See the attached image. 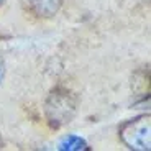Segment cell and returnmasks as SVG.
<instances>
[{
	"label": "cell",
	"mask_w": 151,
	"mask_h": 151,
	"mask_svg": "<svg viewBox=\"0 0 151 151\" xmlns=\"http://www.w3.org/2000/svg\"><path fill=\"white\" fill-rule=\"evenodd\" d=\"M77 109V99L64 87L51 91L45 102V115L51 128H61L72 120Z\"/></svg>",
	"instance_id": "obj_1"
},
{
	"label": "cell",
	"mask_w": 151,
	"mask_h": 151,
	"mask_svg": "<svg viewBox=\"0 0 151 151\" xmlns=\"http://www.w3.org/2000/svg\"><path fill=\"white\" fill-rule=\"evenodd\" d=\"M120 138L132 150H150L151 145V122L148 115L132 118L120 127Z\"/></svg>",
	"instance_id": "obj_2"
},
{
	"label": "cell",
	"mask_w": 151,
	"mask_h": 151,
	"mask_svg": "<svg viewBox=\"0 0 151 151\" xmlns=\"http://www.w3.org/2000/svg\"><path fill=\"white\" fill-rule=\"evenodd\" d=\"M61 4H63V0H30V10L36 17L49 18V17L56 15Z\"/></svg>",
	"instance_id": "obj_3"
},
{
	"label": "cell",
	"mask_w": 151,
	"mask_h": 151,
	"mask_svg": "<svg viewBox=\"0 0 151 151\" xmlns=\"http://www.w3.org/2000/svg\"><path fill=\"white\" fill-rule=\"evenodd\" d=\"M84 146H86V143L82 140H79V138H68L63 143V148H69V150H81Z\"/></svg>",
	"instance_id": "obj_4"
},
{
	"label": "cell",
	"mask_w": 151,
	"mask_h": 151,
	"mask_svg": "<svg viewBox=\"0 0 151 151\" xmlns=\"http://www.w3.org/2000/svg\"><path fill=\"white\" fill-rule=\"evenodd\" d=\"M2 77H4V59L0 58V81H2Z\"/></svg>",
	"instance_id": "obj_5"
},
{
	"label": "cell",
	"mask_w": 151,
	"mask_h": 151,
	"mask_svg": "<svg viewBox=\"0 0 151 151\" xmlns=\"http://www.w3.org/2000/svg\"><path fill=\"white\" fill-rule=\"evenodd\" d=\"M4 2H5V0H0V5H2V4H4Z\"/></svg>",
	"instance_id": "obj_6"
},
{
	"label": "cell",
	"mask_w": 151,
	"mask_h": 151,
	"mask_svg": "<svg viewBox=\"0 0 151 151\" xmlns=\"http://www.w3.org/2000/svg\"><path fill=\"white\" fill-rule=\"evenodd\" d=\"M0 146H2V138H0Z\"/></svg>",
	"instance_id": "obj_7"
}]
</instances>
